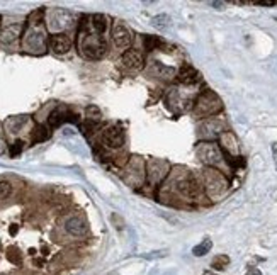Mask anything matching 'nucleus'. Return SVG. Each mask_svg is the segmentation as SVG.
<instances>
[{"instance_id":"nucleus-33","label":"nucleus","mask_w":277,"mask_h":275,"mask_svg":"<svg viewBox=\"0 0 277 275\" xmlns=\"http://www.w3.org/2000/svg\"><path fill=\"white\" fill-rule=\"evenodd\" d=\"M276 21H277V16H276Z\"/></svg>"},{"instance_id":"nucleus-20","label":"nucleus","mask_w":277,"mask_h":275,"mask_svg":"<svg viewBox=\"0 0 277 275\" xmlns=\"http://www.w3.org/2000/svg\"><path fill=\"white\" fill-rule=\"evenodd\" d=\"M63 116H65V112H63L62 109H56L55 112H51V116H49V119H48L49 126H53V127L60 126V124L63 123V119H65Z\"/></svg>"},{"instance_id":"nucleus-17","label":"nucleus","mask_w":277,"mask_h":275,"mask_svg":"<svg viewBox=\"0 0 277 275\" xmlns=\"http://www.w3.org/2000/svg\"><path fill=\"white\" fill-rule=\"evenodd\" d=\"M19 33H21V26L7 27L5 31H2V33H0V42H5V44H9V42L16 41Z\"/></svg>"},{"instance_id":"nucleus-28","label":"nucleus","mask_w":277,"mask_h":275,"mask_svg":"<svg viewBox=\"0 0 277 275\" xmlns=\"http://www.w3.org/2000/svg\"><path fill=\"white\" fill-rule=\"evenodd\" d=\"M225 5H226L225 2H211V7H216L218 10H223L225 9Z\"/></svg>"},{"instance_id":"nucleus-14","label":"nucleus","mask_w":277,"mask_h":275,"mask_svg":"<svg viewBox=\"0 0 277 275\" xmlns=\"http://www.w3.org/2000/svg\"><path fill=\"white\" fill-rule=\"evenodd\" d=\"M179 80L182 82V84H187V85L196 84V82H199V73L192 68V66H184L179 73Z\"/></svg>"},{"instance_id":"nucleus-29","label":"nucleus","mask_w":277,"mask_h":275,"mask_svg":"<svg viewBox=\"0 0 277 275\" xmlns=\"http://www.w3.org/2000/svg\"><path fill=\"white\" fill-rule=\"evenodd\" d=\"M258 5H267V7H272V5H276L277 2H272V0H262V2H257Z\"/></svg>"},{"instance_id":"nucleus-22","label":"nucleus","mask_w":277,"mask_h":275,"mask_svg":"<svg viewBox=\"0 0 277 275\" xmlns=\"http://www.w3.org/2000/svg\"><path fill=\"white\" fill-rule=\"evenodd\" d=\"M160 44H162V41H160L158 38H155V36H145V48H147L148 51L158 48Z\"/></svg>"},{"instance_id":"nucleus-25","label":"nucleus","mask_w":277,"mask_h":275,"mask_svg":"<svg viewBox=\"0 0 277 275\" xmlns=\"http://www.w3.org/2000/svg\"><path fill=\"white\" fill-rule=\"evenodd\" d=\"M48 138V133H46V129L43 126H38V129H36V133H34V136H33V141H43V139H46Z\"/></svg>"},{"instance_id":"nucleus-18","label":"nucleus","mask_w":277,"mask_h":275,"mask_svg":"<svg viewBox=\"0 0 277 275\" xmlns=\"http://www.w3.org/2000/svg\"><path fill=\"white\" fill-rule=\"evenodd\" d=\"M211 248H213V241L209 240V238H206V240H202L199 245L194 246L192 255L194 256H204V255H208V253L211 252Z\"/></svg>"},{"instance_id":"nucleus-10","label":"nucleus","mask_w":277,"mask_h":275,"mask_svg":"<svg viewBox=\"0 0 277 275\" xmlns=\"http://www.w3.org/2000/svg\"><path fill=\"white\" fill-rule=\"evenodd\" d=\"M104 143L109 148H121L124 145V133L118 126H109L104 131Z\"/></svg>"},{"instance_id":"nucleus-23","label":"nucleus","mask_w":277,"mask_h":275,"mask_svg":"<svg viewBox=\"0 0 277 275\" xmlns=\"http://www.w3.org/2000/svg\"><path fill=\"white\" fill-rule=\"evenodd\" d=\"M10 192H12V185H10L9 182H5V180L0 182V201H3V199L9 197Z\"/></svg>"},{"instance_id":"nucleus-9","label":"nucleus","mask_w":277,"mask_h":275,"mask_svg":"<svg viewBox=\"0 0 277 275\" xmlns=\"http://www.w3.org/2000/svg\"><path fill=\"white\" fill-rule=\"evenodd\" d=\"M49 46H51V49L56 55H65L72 48V39L63 33H56L49 38Z\"/></svg>"},{"instance_id":"nucleus-8","label":"nucleus","mask_w":277,"mask_h":275,"mask_svg":"<svg viewBox=\"0 0 277 275\" xmlns=\"http://www.w3.org/2000/svg\"><path fill=\"white\" fill-rule=\"evenodd\" d=\"M112 41H114L116 48L124 49L131 44V41H133V34H131L129 29L124 27L123 24H116V26L112 27Z\"/></svg>"},{"instance_id":"nucleus-13","label":"nucleus","mask_w":277,"mask_h":275,"mask_svg":"<svg viewBox=\"0 0 277 275\" xmlns=\"http://www.w3.org/2000/svg\"><path fill=\"white\" fill-rule=\"evenodd\" d=\"M123 63L128 68H133V70L141 68V65H143V55H141V51H138V49H128L123 55Z\"/></svg>"},{"instance_id":"nucleus-15","label":"nucleus","mask_w":277,"mask_h":275,"mask_svg":"<svg viewBox=\"0 0 277 275\" xmlns=\"http://www.w3.org/2000/svg\"><path fill=\"white\" fill-rule=\"evenodd\" d=\"M92 27H94L95 34H102L107 29V17L102 14H94L92 16Z\"/></svg>"},{"instance_id":"nucleus-11","label":"nucleus","mask_w":277,"mask_h":275,"mask_svg":"<svg viewBox=\"0 0 277 275\" xmlns=\"http://www.w3.org/2000/svg\"><path fill=\"white\" fill-rule=\"evenodd\" d=\"M201 134L204 138H216L219 136V134L223 133V129H225V124L221 123L219 119H208L204 121V123L201 124Z\"/></svg>"},{"instance_id":"nucleus-6","label":"nucleus","mask_w":277,"mask_h":275,"mask_svg":"<svg viewBox=\"0 0 277 275\" xmlns=\"http://www.w3.org/2000/svg\"><path fill=\"white\" fill-rule=\"evenodd\" d=\"M73 16L68 10L63 9H56L53 12H49V27L51 29H65L72 24Z\"/></svg>"},{"instance_id":"nucleus-27","label":"nucleus","mask_w":277,"mask_h":275,"mask_svg":"<svg viewBox=\"0 0 277 275\" xmlns=\"http://www.w3.org/2000/svg\"><path fill=\"white\" fill-rule=\"evenodd\" d=\"M271 149H272V158H274L276 170H277V143H272V145H271Z\"/></svg>"},{"instance_id":"nucleus-31","label":"nucleus","mask_w":277,"mask_h":275,"mask_svg":"<svg viewBox=\"0 0 277 275\" xmlns=\"http://www.w3.org/2000/svg\"><path fill=\"white\" fill-rule=\"evenodd\" d=\"M247 275H260V272H258V270H250Z\"/></svg>"},{"instance_id":"nucleus-32","label":"nucleus","mask_w":277,"mask_h":275,"mask_svg":"<svg viewBox=\"0 0 277 275\" xmlns=\"http://www.w3.org/2000/svg\"><path fill=\"white\" fill-rule=\"evenodd\" d=\"M202 275H216V274H211V272H204Z\"/></svg>"},{"instance_id":"nucleus-24","label":"nucleus","mask_w":277,"mask_h":275,"mask_svg":"<svg viewBox=\"0 0 277 275\" xmlns=\"http://www.w3.org/2000/svg\"><path fill=\"white\" fill-rule=\"evenodd\" d=\"M101 109L99 107H95V106H90V107H87V117L88 119H95V121H99L101 119Z\"/></svg>"},{"instance_id":"nucleus-2","label":"nucleus","mask_w":277,"mask_h":275,"mask_svg":"<svg viewBox=\"0 0 277 275\" xmlns=\"http://www.w3.org/2000/svg\"><path fill=\"white\" fill-rule=\"evenodd\" d=\"M196 153L199 160H201L202 163H206V165H218L223 160L221 151H219V148L214 143H201V145L197 146Z\"/></svg>"},{"instance_id":"nucleus-7","label":"nucleus","mask_w":277,"mask_h":275,"mask_svg":"<svg viewBox=\"0 0 277 275\" xmlns=\"http://www.w3.org/2000/svg\"><path fill=\"white\" fill-rule=\"evenodd\" d=\"M179 192L187 199H197L201 195V185L197 184V180L194 177H186L177 184Z\"/></svg>"},{"instance_id":"nucleus-3","label":"nucleus","mask_w":277,"mask_h":275,"mask_svg":"<svg viewBox=\"0 0 277 275\" xmlns=\"http://www.w3.org/2000/svg\"><path fill=\"white\" fill-rule=\"evenodd\" d=\"M221 109V102L214 94H204L199 97L196 104V114L197 116H211V114L218 112Z\"/></svg>"},{"instance_id":"nucleus-30","label":"nucleus","mask_w":277,"mask_h":275,"mask_svg":"<svg viewBox=\"0 0 277 275\" xmlns=\"http://www.w3.org/2000/svg\"><path fill=\"white\" fill-rule=\"evenodd\" d=\"M2 153H5V141H3V138L0 136V155Z\"/></svg>"},{"instance_id":"nucleus-19","label":"nucleus","mask_w":277,"mask_h":275,"mask_svg":"<svg viewBox=\"0 0 277 275\" xmlns=\"http://www.w3.org/2000/svg\"><path fill=\"white\" fill-rule=\"evenodd\" d=\"M170 22H172V19H170L167 14H160V16H155L153 19H151V26L157 27L160 31L167 29V27L170 26Z\"/></svg>"},{"instance_id":"nucleus-5","label":"nucleus","mask_w":277,"mask_h":275,"mask_svg":"<svg viewBox=\"0 0 277 275\" xmlns=\"http://www.w3.org/2000/svg\"><path fill=\"white\" fill-rule=\"evenodd\" d=\"M204 185L208 187L209 195H219L226 189V180L214 170H208L204 173Z\"/></svg>"},{"instance_id":"nucleus-12","label":"nucleus","mask_w":277,"mask_h":275,"mask_svg":"<svg viewBox=\"0 0 277 275\" xmlns=\"http://www.w3.org/2000/svg\"><path fill=\"white\" fill-rule=\"evenodd\" d=\"M65 230L72 236H85L87 234V224L82 217H70L65 223Z\"/></svg>"},{"instance_id":"nucleus-26","label":"nucleus","mask_w":277,"mask_h":275,"mask_svg":"<svg viewBox=\"0 0 277 275\" xmlns=\"http://www.w3.org/2000/svg\"><path fill=\"white\" fill-rule=\"evenodd\" d=\"M22 145H24L22 141H16V143H14L12 148H10V155H12V156H17V155H19V153L22 151Z\"/></svg>"},{"instance_id":"nucleus-1","label":"nucleus","mask_w":277,"mask_h":275,"mask_svg":"<svg viewBox=\"0 0 277 275\" xmlns=\"http://www.w3.org/2000/svg\"><path fill=\"white\" fill-rule=\"evenodd\" d=\"M82 55L88 60H99L106 53V41L99 34H82Z\"/></svg>"},{"instance_id":"nucleus-4","label":"nucleus","mask_w":277,"mask_h":275,"mask_svg":"<svg viewBox=\"0 0 277 275\" xmlns=\"http://www.w3.org/2000/svg\"><path fill=\"white\" fill-rule=\"evenodd\" d=\"M24 44H26V48L31 49V51H36V49L41 51V49H44L46 33L40 24H36V26H33L29 31H27L26 38H24Z\"/></svg>"},{"instance_id":"nucleus-16","label":"nucleus","mask_w":277,"mask_h":275,"mask_svg":"<svg viewBox=\"0 0 277 275\" xmlns=\"http://www.w3.org/2000/svg\"><path fill=\"white\" fill-rule=\"evenodd\" d=\"M26 123H27V116H16V117H10V119L5 123V126H7V129H9V133L16 134Z\"/></svg>"},{"instance_id":"nucleus-21","label":"nucleus","mask_w":277,"mask_h":275,"mask_svg":"<svg viewBox=\"0 0 277 275\" xmlns=\"http://www.w3.org/2000/svg\"><path fill=\"white\" fill-rule=\"evenodd\" d=\"M230 263V258L226 255H219L218 258H214L213 260V269H216V270H223V269H226V265Z\"/></svg>"}]
</instances>
